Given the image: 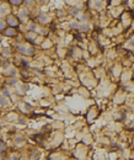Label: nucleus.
Segmentation results:
<instances>
[{
    "label": "nucleus",
    "mask_w": 134,
    "mask_h": 160,
    "mask_svg": "<svg viewBox=\"0 0 134 160\" xmlns=\"http://www.w3.org/2000/svg\"><path fill=\"white\" fill-rule=\"evenodd\" d=\"M16 51H17V53H20L21 55H24V57H33V55L36 54L35 46H32V44H30V43L18 44L16 47Z\"/></svg>",
    "instance_id": "1"
},
{
    "label": "nucleus",
    "mask_w": 134,
    "mask_h": 160,
    "mask_svg": "<svg viewBox=\"0 0 134 160\" xmlns=\"http://www.w3.org/2000/svg\"><path fill=\"white\" fill-rule=\"evenodd\" d=\"M6 25L9 26V27H14V28H16L20 26L21 24V21H20V18H18L16 15H12V14H9L6 16Z\"/></svg>",
    "instance_id": "2"
},
{
    "label": "nucleus",
    "mask_w": 134,
    "mask_h": 160,
    "mask_svg": "<svg viewBox=\"0 0 134 160\" xmlns=\"http://www.w3.org/2000/svg\"><path fill=\"white\" fill-rule=\"evenodd\" d=\"M35 22H37V24L41 25V26H43L46 24H49V22H51V17L48 16V14H46V13H39L38 15H37Z\"/></svg>",
    "instance_id": "3"
},
{
    "label": "nucleus",
    "mask_w": 134,
    "mask_h": 160,
    "mask_svg": "<svg viewBox=\"0 0 134 160\" xmlns=\"http://www.w3.org/2000/svg\"><path fill=\"white\" fill-rule=\"evenodd\" d=\"M30 9H27V7H22V9L18 11V14H17V17L20 18V21L21 22H26V20L30 17Z\"/></svg>",
    "instance_id": "4"
},
{
    "label": "nucleus",
    "mask_w": 134,
    "mask_h": 160,
    "mask_svg": "<svg viewBox=\"0 0 134 160\" xmlns=\"http://www.w3.org/2000/svg\"><path fill=\"white\" fill-rule=\"evenodd\" d=\"M103 1L105 0H90V7L91 9H95V10H101L103 7Z\"/></svg>",
    "instance_id": "5"
},
{
    "label": "nucleus",
    "mask_w": 134,
    "mask_h": 160,
    "mask_svg": "<svg viewBox=\"0 0 134 160\" xmlns=\"http://www.w3.org/2000/svg\"><path fill=\"white\" fill-rule=\"evenodd\" d=\"M3 33H4V36H6V37H16L18 32H17V30L14 27H6L3 31Z\"/></svg>",
    "instance_id": "6"
},
{
    "label": "nucleus",
    "mask_w": 134,
    "mask_h": 160,
    "mask_svg": "<svg viewBox=\"0 0 134 160\" xmlns=\"http://www.w3.org/2000/svg\"><path fill=\"white\" fill-rule=\"evenodd\" d=\"M10 14V6L9 4H0V17L7 16Z\"/></svg>",
    "instance_id": "7"
},
{
    "label": "nucleus",
    "mask_w": 134,
    "mask_h": 160,
    "mask_svg": "<svg viewBox=\"0 0 134 160\" xmlns=\"http://www.w3.org/2000/svg\"><path fill=\"white\" fill-rule=\"evenodd\" d=\"M89 30H90V24H89V22H81L80 21V25H79L78 31L79 32H87Z\"/></svg>",
    "instance_id": "8"
},
{
    "label": "nucleus",
    "mask_w": 134,
    "mask_h": 160,
    "mask_svg": "<svg viewBox=\"0 0 134 160\" xmlns=\"http://www.w3.org/2000/svg\"><path fill=\"white\" fill-rule=\"evenodd\" d=\"M122 10H123V9H122V7H120V6H118V7H114V9L111 11V15H112L113 17H118V16H121V15L123 14V13H122Z\"/></svg>",
    "instance_id": "9"
},
{
    "label": "nucleus",
    "mask_w": 134,
    "mask_h": 160,
    "mask_svg": "<svg viewBox=\"0 0 134 160\" xmlns=\"http://www.w3.org/2000/svg\"><path fill=\"white\" fill-rule=\"evenodd\" d=\"M79 25H80V22L76 20H73L69 22V27L72 30H76V31H78V28H79Z\"/></svg>",
    "instance_id": "10"
},
{
    "label": "nucleus",
    "mask_w": 134,
    "mask_h": 160,
    "mask_svg": "<svg viewBox=\"0 0 134 160\" xmlns=\"http://www.w3.org/2000/svg\"><path fill=\"white\" fill-rule=\"evenodd\" d=\"M24 4L26 5L27 9H32L33 6H36V1H35V0H24Z\"/></svg>",
    "instance_id": "11"
},
{
    "label": "nucleus",
    "mask_w": 134,
    "mask_h": 160,
    "mask_svg": "<svg viewBox=\"0 0 134 160\" xmlns=\"http://www.w3.org/2000/svg\"><path fill=\"white\" fill-rule=\"evenodd\" d=\"M9 4L11 6H21L24 4V0H9Z\"/></svg>",
    "instance_id": "12"
},
{
    "label": "nucleus",
    "mask_w": 134,
    "mask_h": 160,
    "mask_svg": "<svg viewBox=\"0 0 134 160\" xmlns=\"http://www.w3.org/2000/svg\"><path fill=\"white\" fill-rule=\"evenodd\" d=\"M121 74H122V72H121V67H120V65H118V67L116 65V67L113 68V75L117 78V76H120Z\"/></svg>",
    "instance_id": "13"
},
{
    "label": "nucleus",
    "mask_w": 134,
    "mask_h": 160,
    "mask_svg": "<svg viewBox=\"0 0 134 160\" xmlns=\"http://www.w3.org/2000/svg\"><path fill=\"white\" fill-rule=\"evenodd\" d=\"M42 48H49V47H52V42L49 40H46V41H42Z\"/></svg>",
    "instance_id": "14"
},
{
    "label": "nucleus",
    "mask_w": 134,
    "mask_h": 160,
    "mask_svg": "<svg viewBox=\"0 0 134 160\" xmlns=\"http://www.w3.org/2000/svg\"><path fill=\"white\" fill-rule=\"evenodd\" d=\"M36 1V5H39V6H43L46 4L49 3V0H35Z\"/></svg>",
    "instance_id": "15"
},
{
    "label": "nucleus",
    "mask_w": 134,
    "mask_h": 160,
    "mask_svg": "<svg viewBox=\"0 0 134 160\" xmlns=\"http://www.w3.org/2000/svg\"><path fill=\"white\" fill-rule=\"evenodd\" d=\"M6 28V21L0 17V31H4Z\"/></svg>",
    "instance_id": "16"
},
{
    "label": "nucleus",
    "mask_w": 134,
    "mask_h": 160,
    "mask_svg": "<svg viewBox=\"0 0 134 160\" xmlns=\"http://www.w3.org/2000/svg\"><path fill=\"white\" fill-rule=\"evenodd\" d=\"M0 103H1L3 106H5V105H7V103H9V100H7L5 96H0Z\"/></svg>",
    "instance_id": "17"
},
{
    "label": "nucleus",
    "mask_w": 134,
    "mask_h": 160,
    "mask_svg": "<svg viewBox=\"0 0 134 160\" xmlns=\"http://www.w3.org/2000/svg\"><path fill=\"white\" fill-rule=\"evenodd\" d=\"M121 1H122V0H111L110 4H111L112 6L117 7V6H120V5H121Z\"/></svg>",
    "instance_id": "18"
},
{
    "label": "nucleus",
    "mask_w": 134,
    "mask_h": 160,
    "mask_svg": "<svg viewBox=\"0 0 134 160\" xmlns=\"http://www.w3.org/2000/svg\"><path fill=\"white\" fill-rule=\"evenodd\" d=\"M6 149V146H5V143L4 142H1V140H0V153H3L4 150Z\"/></svg>",
    "instance_id": "19"
},
{
    "label": "nucleus",
    "mask_w": 134,
    "mask_h": 160,
    "mask_svg": "<svg viewBox=\"0 0 134 160\" xmlns=\"http://www.w3.org/2000/svg\"><path fill=\"white\" fill-rule=\"evenodd\" d=\"M3 54L5 55V57H10V55H11V52H10V49H4Z\"/></svg>",
    "instance_id": "20"
},
{
    "label": "nucleus",
    "mask_w": 134,
    "mask_h": 160,
    "mask_svg": "<svg viewBox=\"0 0 134 160\" xmlns=\"http://www.w3.org/2000/svg\"><path fill=\"white\" fill-rule=\"evenodd\" d=\"M9 83H10L11 85H15V84H17V79H16V78H11Z\"/></svg>",
    "instance_id": "21"
},
{
    "label": "nucleus",
    "mask_w": 134,
    "mask_h": 160,
    "mask_svg": "<svg viewBox=\"0 0 134 160\" xmlns=\"http://www.w3.org/2000/svg\"><path fill=\"white\" fill-rule=\"evenodd\" d=\"M11 94V92L9 91V89H4V95H5V96H9Z\"/></svg>",
    "instance_id": "22"
},
{
    "label": "nucleus",
    "mask_w": 134,
    "mask_h": 160,
    "mask_svg": "<svg viewBox=\"0 0 134 160\" xmlns=\"http://www.w3.org/2000/svg\"><path fill=\"white\" fill-rule=\"evenodd\" d=\"M129 44H131V46H133V47H134V36L132 37L131 40H129Z\"/></svg>",
    "instance_id": "23"
},
{
    "label": "nucleus",
    "mask_w": 134,
    "mask_h": 160,
    "mask_svg": "<svg viewBox=\"0 0 134 160\" xmlns=\"http://www.w3.org/2000/svg\"><path fill=\"white\" fill-rule=\"evenodd\" d=\"M0 160H4V157L1 155V153H0Z\"/></svg>",
    "instance_id": "24"
},
{
    "label": "nucleus",
    "mask_w": 134,
    "mask_h": 160,
    "mask_svg": "<svg viewBox=\"0 0 134 160\" xmlns=\"http://www.w3.org/2000/svg\"><path fill=\"white\" fill-rule=\"evenodd\" d=\"M1 40H3V36H1V35H0V42H1Z\"/></svg>",
    "instance_id": "25"
},
{
    "label": "nucleus",
    "mask_w": 134,
    "mask_h": 160,
    "mask_svg": "<svg viewBox=\"0 0 134 160\" xmlns=\"http://www.w3.org/2000/svg\"><path fill=\"white\" fill-rule=\"evenodd\" d=\"M22 160H27V159H22Z\"/></svg>",
    "instance_id": "26"
}]
</instances>
